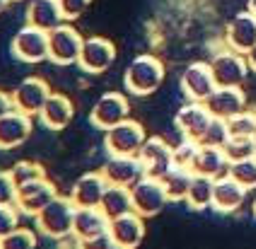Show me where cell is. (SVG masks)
Wrapping results in <instances>:
<instances>
[{
    "label": "cell",
    "mask_w": 256,
    "mask_h": 249,
    "mask_svg": "<svg viewBox=\"0 0 256 249\" xmlns=\"http://www.w3.org/2000/svg\"><path fill=\"white\" fill-rule=\"evenodd\" d=\"M162 82H164V66L157 56H150V54H142V56L130 60L126 75H124V85L136 97L152 94L160 90Z\"/></svg>",
    "instance_id": "6da1fadb"
},
{
    "label": "cell",
    "mask_w": 256,
    "mask_h": 249,
    "mask_svg": "<svg viewBox=\"0 0 256 249\" xmlns=\"http://www.w3.org/2000/svg\"><path fill=\"white\" fill-rule=\"evenodd\" d=\"M75 210H78V206L72 204L70 196H56V198L34 218L36 230H39L44 237H51V240L68 237V234H72Z\"/></svg>",
    "instance_id": "7a4b0ae2"
},
{
    "label": "cell",
    "mask_w": 256,
    "mask_h": 249,
    "mask_svg": "<svg viewBox=\"0 0 256 249\" xmlns=\"http://www.w3.org/2000/svg\"><path fill=\"white\" fill-rule=\"evenodd\" d=\"M109 222L102 208H78L70 237L82 249H97L100 242H109Z\"/></svg>",
    "instance_id": "3957f363"
},
{
    "label": "cell",
    "mask_w": 256,
    "mask_h": 249,
    "mask_svg": "<svg viewBox=\"0 0 256 249\" xmlns=\"http://www.w3.org/2000/svg\"><path fill=\"white\" fill-rule=\"evenodd\" d=\"M130 198H133V210L142 218H155L170 204V196L162 186V179L148 174L130 186Z\"/></svg>",
    "instance_id": "277c9868"
},
{
    "label": "cell",
    "mask_w": 256,
    "mask_h": 249,
    "mask_svg": "<svg viewBox=\"0 0 256 249\" xmlns=\"http://www.w3.org/2000/svg\"><path fill=\"white\" fill-rule=\"evenodd\" d=\"M85 39L82 34L70 27V24H60L54 32H48V60L56 66H72L80 60Z\"/></svg>",
    "instance_id": "5b68a950"
},
{
    "label": "cell",
    "mask_w": 256,
    "mask_h": 249,
    "mask_svg": "<svg viewBox=\"0 0 256 249\" xmlns=\"http://www.w3.org/2000/svg\"><path fill=\"white\" fill-rule=\"evenodd\" d=\"M145 140H148V133H145L140 121L126 118L106 131L104 148L109 155H138L140 148L145 146Z\"/></svg>",
    "instance_id": "8992f818"
},
{
    "label": "cell",
    "mask_w": 256,
    "mask_h": 249,
    "mask_svg": "<svg viewBox=\"0 0 256 249\" xmlns=\"http://www.w3.org/2000/svg\"><path fill=\"white\" fill-rule=\"evenodd\" d=\"M130 118V106L128 100L121 92H106L94 102L92 112H90V124L100 131H109L116 124Z\"/></svg>",
    "instance_id": "52a82bcc"
},
{
    "label": "cell",
    "mask_w": 256,
    "mask_h": 249,
    "mask_svg": "<svg viewBox=\"0 0 256 249\" xmlns=\"http://www.w3.org/2000/svg\"><path fill=\"white\" fill-rule=\"evenodd\" d=\"M210 68H213L218 88H242V82L252 70L246 56L240 51H232V48L215 54V58L210 60Z\"/></svg>",
    "instance_id": "ba28073f"
},
{
    "label": "cell",
    "mask_w": 256,
    "mask_h": 249,
    "mask_svg": "<svg viewBox=\"0 0 256 249\" xmlns=\"http://www.w3.org/2000/svg\"><path fill=\"white\" fill-rule=\"evenodd\" d=\"M12 56L22 63L48 60V32L24 24L12 39Z\"/></svg>",
    "instance_id": "9c48e42d"
},
{
    "label": "cell",
    "mask_w": 256,
    "mask_h": 249,
    "mask_svg": "<svg viewBox=\"0 0 256 249\" xmlns=\"http://www.w3.org/2000/svg\"><path fill=\"white\" fill-rule=\"evenodd\" d=\"M213 118L215 116L208 112L206 102H191V100H188V104H184V106L176 112L174 126H176V131L182 133V138L200 143L206 131L210 128Z\"/></svg>",
    "instance_id": "30bf717a"
},
{
    "label": "cell",
    "mask_w": 256,
    "mask_h": 249,
    "mask_svg": "<svg viewBox=\"0 0 256 249\" xmlns=\"http://www.w3.org/2000/svg\"><path fill=\"white\" fill-rule=\"evenodd\" d=\"M145 240V218L130 210L109 222V247L112 249H138Z\"/></svg>",
    "instance_id": "8fae6325"
},
{
    "label": "cell",
    "mask_w": 256,
    "mask_h": 249,
    "mask_svg": "<svg viewBox=\"0 0 256 249\" xmlns=\"http://www.w3.org/2000/svg\"><path fill=\"white\" fill-rule=\"evenodd\" d=\"M56 196H58L56 184L48 182L46 176H44V179H36V182H29L24 186H20V191H17V210H20L22 216L36 218Z\"/></svg>",
    "instance_id": "7c38bea8"
},
{
    "label": "cell",
    "mask_w": 256,
    "mask_h": 249,
    "mask_svg": "<svg viewBox=\"0 0 256 249\" xmlns=\"http://www.w3.org/2000/svg\"><path fill=\"white\" fill-rule=\"evenodd\" d=\"M215 90H218V82H215L210 63L196 60V63L186 66L184 75H182V92L191 102H206Z\"/></svg>",
    "instance_id": "4fadbf2b"
},
{
    "label": "cell",
    "mask_w": 256,
    "mask_h": 249,
    "mask_svg": "<svg viewBox=\"0 0 256 249\" xmlns=\"http://www.w3.org/2000/svg\"><path fill=\"white\" fill-rule=\"evenodd\" d=\"M48 97H51V90H48V85L44 82L42 78H27L12 92L14 109L32 118L42 114V109L46 106Z\"/></svg>",
    "instance_id": "5bb4252c"
},
{
    "label": "cell",
    "mask_w": 256,
    "mask_h": 249,
    "mask_svg": "<svg viewBox=\"0 0 256 249\" xmlns=\"http://www.w3.org/2000/svg\"><path fill=\"white\" fill-rule=\"evenodd\" d=\"M116 60V46L104 39V36H90L85 39V46H82V54H80V60L78 66L85 70V73L100 75L106 73Z\"/></svg>",
    "instance_id": "9a60e30c"
},
{
    "label": "cell",
    "mask_w": 256,
    "mask_h": 249,
    "mask_svg": "<svg viewBox=\"0 0 256 249\" xmlns=\"http://www.w3.org/2000/svg\"><path fill=\"white\" fill-rule=\"evenodd\" d=\"M138 158H140V162H142L145 174L155 176V179H162V176L174 167V148L167 146V140L152 136V138L145 140V146L140 148Z\"/></svg>",
    "instance_id": "2e32d148"
},
{
    "label": "cell",
    "mask_w": 256,
    "mask_h": 249,
    "mask_svg": "<svg viewBox=\"0 0 256 249\" xmlns=\"http://www.w3.org/2000/svg\"><path fill=\"white\" fill-rule=\"evenodd\" d=\"M102 174L112 186H126L130 189L138 179L145 176L142 162L138 155H109L106 164L102 167Z\"/></svg>",
    "instance_id": "e0dca14e"
},
{
    "label": "cell",
    "mask_w": 256,
    "mask_h": 249,
    "mask_svg": "<svg viewBox=\"0 0 256 249\" xmlns=\"http://www.w3.org/2000/svg\"><path fill=\"white\" fill-rule=\"evenodd\" d=\"M106 189H109V182L102 174V170L100 172H87L72 184L70 198L78 208H100Z\"/></svg>",
    "instance_id": "ac0fdd59"
},
{
    "label": "cell",
    "mask_w": 256,
    "mask_h": 249,
    "mask_svg": "<svg viewBox=\"0 0 256 249\" xmlns=\"http://www.w3.org/2000/svg\"><path fill=\"white\" fill-rule=\"evenodd\" d=\"M32 136V116L12 109L0 118V150H14L24 146Z\"/></svg>",
    "instance_id": "d6986e66"
},
{
    "label": "cell",
    "mask_w": 256,
    "mask_h": 249,
    "mask_svg": "<svg viewBox=\"0 0 256 249\" xmlns=\"http://www.w3.org/2000/svg\"><path fill=\"white\" fill-rule=\"evenodd\" d=\"M206 106L215 118L228 121V118L237 116L246 109V97H244L242 88H218L206 100Z\"/></svg>",
    "instance_id": "ffe728a7"
},
{
    "label": "cell",
    "mask_w": 256,
    "mask_h": 249,
    "mask_svg": "<svg viewBox=\"0 0 256 249\" xmlns=\"http://www.w3.org/2000/svg\"><path fill=\"white\" fill-rule=\"evenodd\" d=\"M225 42L232 51H240V54H249L256 46V17L246 10V12H240L232 22L228 24V32H225Z\"/></svg>",
    "instance_id": "44dd1931"
},
{
    "label": "cell",
    "mask_w": 256,
    "mask_h": 249,
    "mask_svg": "<svg viewBox=\"0 0 256 249\" xmlns=\"http://www.w3.org/2000/svg\"><path fill=\"white\" fill-rule=\"evenodd\" d=\"M230 170V160L225 155L222 148H215V146H198V152L191 162V172L194 174H203V176H210V179H220L225 176Z\"/></svg>",
    "instance_id": "7402d4cb"
},
{
    "label": "cell",
    "mask_w": 256,
    "mask_h": 249,
    "mask_svg": "<svg viewBox=\"0 0 256 249\" xmlns=\"http://www.w3.org/2000/svg\"><path fill=\"white\" fill-rule=\"evenodd\" d=\"M249 191L240 182H234L230 174L215 179V194H213V208L218 213H234L240 210Z\"/></svg>",
    "instance_id": "603a6c76"
},
{
    "label": "cell",
    "mask_w": 256,
    "mask_h": 249,
    "mask_svg": "<svg viewBox=\"0 0 256 249\" xmlns=\"http://www.w3.org/2000/svg\"><path fill=\"white\" fill-rule=\"evenodd\" d=\"M66 22L58 0H32L27 8V24L44 32H54Z\"/></svg>",
    "instance_id": "cb8c5ba5"
},
{
    "label": "cell",
    "mask_w": 256,
    "mask_h": 249,
    "mask_svg": "<svg viewBox=\"0 0 256 249\" xmlns=\"http://www.w3.org/2000/svg\"><path fill=\"white\" fill-rule=\"evenodd\" d=\"M72 116H75V106L72 102L66 97V94H51L46 106L42 109V124L48 128V131H63L70 126Z\"/></svg>",
    "instance_id": "d4e9b609"
},
{
    "label": "cell",
    "mask_w": 256,
    "mask_h": 249,
    "mask_svg": "<svg viewBox=\"0 0 256 249\" xmlns=\"http://www.w3.org/2000/svg\"><path fill=\"white\" fill-rule=\"evenodd\" d=\"M191 182H194V172L188 167H176V164L162 176V186H164L167 196H170V204L186 201V194L191 189Z\"/></svg>",
    "instance_id": "484cf974"
},
{
    "label": "cell",
    "mask_w": 256,
    "mask_h": 249,
    "mask_svg": "<svg viewBox=\"0 0 256 249\" xmlns=\"http://www.w3.org/2000/svg\"><path fill=\"white\" fill-rule=\"evenodd\" d=\"M213 194H215V179L203 174H194L191 189L186 194V206L191 210H206L213 208Z\"/></svg>",
    "instance_id": "4316f807"
},
{
    "label": "cell",
    "mask_w": 256,
    "mask_h": 249,
    "mask_svg": "<svg viewBox=\"0 0 256 249\" xmlns=\"http://www.w3.org/2000/svg\"><path fill=\"white\" fill-rule=\"evenodd\" d=\"M100 208L106 213V218L109 220L121 218V216L130 213V210H133L130 189H126V186H112V184H109V189H106V194H104Z\"/></svg>",
    "instance_id": "83f0119b"
},
{
    "label": "cell",
    "mask_w": 256,
    "mask_h": 249,
    "mask_svg": "<svg viewBox=\"0 0 256 249\" xmlns=\"http://www.w3.org/2000/svg\"><path fill=\"white\" fill-rule=\"evenodd\" d=\"M228 174L240 182L246 191L256 189V158H249V160H240V162H232L228 170Z\"/></svg>",
    "instance_id": "f1b7e54d"
},
{
    "label": "cell",
    "mask_w": 256,
    "mask_h": 249,
    "mask_svg": "<svg viewBox=\"0 0 256 249\" xmlns=\"http://www.w3.org/2000/svg\"><path fill=\"white\" fill-rule=\"evenodd\" d=\"M230 138H256V114L244 109L242 114L228 118Z\"/></svg>",
    "instance_id": "f546056e"
},
{
    "label": "cell",
    "mask_w": 256,
    "mask_h": 249,
    "mask_svg": "<svg viewBox=\"0 0 256 249\" xmlns=\"http://www.w3.org/2000/svg\"><path fill=\"white\" fill-rule=\"evenodd\" d=\"M228 155L230 164L240 160H249L256 155V138H230L228 146L222 148Z\"/></svg>",
    "instance_id": "4dcf8cb0"
},
{
    "label": "cell",
    "mask_w": 256,
    "mask_h": 249,
    "mask_svg": "<svg viewBox=\"0 0 256 249\" xmlns=\"http://www.w3.org/2000/svg\"><path fill=\"white\" fill-rule=\"evenodd\" d=\"M10 172H12V179L17 182V186H24L29 182H36V179H44V176H46V170H44L39 162H32V160L17 162Z\"/></svg>",
    "instance_id": "1f68e13d"
},
{
    "label": "cell",
    "mask_w": 256,
    "mask_h": 249,
    "mask_svg": "<svg viewBox=\"0 0 256 249\" xmlns=\"http://www.w3.org/2000/svg\"><path fill=\"white\" fill-rule=\"evenodd\" d=\"M2 249H36V232L29 228H17L0 240Z\"/></svg>",
    "instance_id": "d6a6232c"
},
{
    "label": "cell",
    "mask_w": 256,
    "mask_h": 249,
    "mask_svg": "<svg viewBox=\"0 0 256 249\" xmlns=\"http://www.w3.org/2000/svg\"><path fill=\"white\" fill-rule=\"evenodd\" d=\"M230 140V128H228V121H222V118H213V124H210V128L206 131L203 136V146H215V148H225Z\"/></svg>",
    "instance_id": "836d02e7"
},
{
    "label": "cell",
    "mask_w": 256,
    "mask_h": 249,
    "mask_svg": "<svg viewBox=\"0 0 256 249\" xmlns=\"http://www.w3.org/2000/svg\"><path fill=\"white\" fill-rule=\"evenodd\" d=\"M17 182L12 179V172H0V206H17Z\"/></svg>",
    "instance_id": "e575fe53"
},
{
    "label": "cell",
    "mask_w": 256,
    "mask_h": 249,
    "mask_svg": "<svg viewBox=\"0 0 256 249\" xmlns=\"http://www.w3.org/2000/svg\"><path fill=\"white\" fill-rule=\"evenodd\" d=\"M198 146L200 143H196V140H182L179 146L174 148V164L176 167H188L191 170V162H194V158H196V152H198Z\"/></svg>",
    "instance_id": "d590c367"
},
{
    "label": "cell",
    "mask_w": 256,
    "mask_h": 249,
    "mask_svg": "<svg viewBox=\"0 0 256 249\" xmlns=\"http://www.w3.org/2000/svg\"><path fill=\"white\" fill-rule=\"evenodd\" d=\"M20 228V210L17 206H0V240Z\"/></svg>",
    "instance_id": "8d00e7d4"
},
{
    "label": "cell",
    "mask_w": 256,
    "mask_h": 249,
    "mask_svg": "<svg viewBox=\"0 0 256 249\" xmlns=\"http://www.w3.org/2000/svg\"><path fill=\"white\" fill-rule=\"evenodd\" d=\"M60 2V10H63V17L66 22H72L80 15H85V10L90 8L92 0H58Z\"/></svg>",
    "instance_id": "74e56055"
},
{
    "label": "cell",
    "mask_w": 256,
    "mask_h": 249,
    "mask_svg": "<svg viewBox=\"0 0 256 249\" xmlns=\"http://www.w3.org/2000/svg\"><path fill=\"white\" fill-rule=\"evenodd\" d=\"M12 109H14L12 94H8V92H2V90H0V118L5 116V114H10Z\"/></svg>",
    "instance_id": "f35d334b"
},
{
    "label": "cell",
    "mask_w": 256,
    "mask_h": 249,
    "mask_svg": "<svg viewBox=\"0 0 256 249\" xmlns=\"http://www.w3.org/2000/svg\"><path fill=\"white\" fill-rule=\"evenodd\" d=\"M246 60H249V68H252V70L256 73V46L252 48V51H249V54H246Z\"/></svg>",
    "instance_id": "ab89813d"
},
{
    "label": "cell",
    "mask_w": 256,
    "mask_h": 249,
    "mask_svg": "<svg viewBox=\"0 0 256 249\" xmlns=\"http://www.w3.org/2000/svg\"><path fill=\"white\" fill-rule=\"evenodd\" d=\"M249 12L256 17V0H249Z\"/></svg>",
    "instance_id": "60d3db41"
},
{
    "label": "cell",
    "mask_w": 256,
    "mask_h": 249,
    "mask_svg": "<svg viewBox=\"0 0 256 249\" xmlns=\"http://www.w3.org/2000/svg\"><path fill=\"white\" fill-rule=\"evenodd\" d=\"M10 2H12V0H0V12H2V10H5V8H8Z\"/></svg>",
    "instance_id": "b9f144b4"
},
{
    "label": "cell",
    "mask_w": 256,
    "mask_h": 249,
    "mask_svg": "<svg viewBox=\"0 0 256 249\" xmlns=\"http://www.w3.org/2000/svg\"><path fill=\"white\" fill-rule=\"evenodd\" d=\"M254 216H256V196H254Z\"/></svg>",
    "instance_id": "7bdbcfd3"
},
{
    "label": "cell",
    "mask_w": 256,
    "mask_h": 249,
    "mask_svg": "<svg viewBox=\"0 0 256 249\" xmlns=\"http://www.w3.org/2000/svg\"><path fill=\"white\" fill-rule=\"evenodd\" d=\"M254 158H256V155H254Z\"/></svg>",
    "instance_id": "ee69618b"
},
{
    "label": "cell",
    "mask_w": 256,
    "mask_h": 249,
    "mask_svg": "<svg viewBox=\"0 0 256 249\" xmlns=\"http://www.w3.org/2000/svg\"><path fill=\"white\" fill-rule=\"evenodd\" d=\"M0 249H2V247H0Z\"/></svg>",
    "instance_id": "f6af8a7d"
}]
</instances>
